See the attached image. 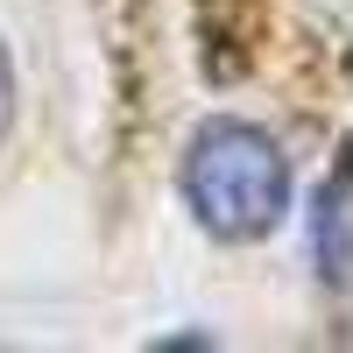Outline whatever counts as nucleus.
Instances as JSON below:
<instances>
[{
  "label": "nucleus",
  "mask_w": 353,
  "mask_h": 353,
  "mask_svg": "<svg viewBox=\"0 0 353 353\" xmlns=\"http://www.w3.org/2000/svg\"><path fill=\"white\" fill-rule=\"evenodd\" d=\"M353 212V163H346V149L332 156V170H325V184H318V198H311V261H318V283H346V269H353V248H346V219Z\"/></svg>",
  "instance_id": "2"
},
{
  "label": "nucleus",
  "mask_w": 353,
  "mask_h": 353,
  "mask_svg": "<svg viewBox=\"0 0 353 353\" xmlns=\"http://www.w3.org/2000/svg\"><path fill=\"white\" fill-rule=\"evenodd\" d=\"M198 28H205V64L219 78L248 71L254 36H261V0H198Z\"/></svg>",
  "instance_id": "3"
},
{
  "label": "nucleus",
  "mask_w": 353,
  "mask_h": 353,
  "mask_svg": "<svg viewBox=\"0 0 353 353\" xmlns=\"http://www.w3.org/2000/svg\"><path fill=\"white\" fill-rule=\"evenodd\" d=\"M14 99H21V85H14V57H8V43H0V141H8V128H14Z\"/></svg>",
  "instance_id": "4"
},
{
  "label": "nucleus",
  "mask_w": 353,
  "mask_h": 353,
  "mask_svg": "<svg viewBox=\"0 0 353 353\" xmlns=\"http://www.w3.org/2000/svg\"><path fill=\"white\" fill-rule=\"evenodd\" d=\"M176 191H184L191 219L212 233V241H269L290 219V156L283 141L248 121V113H212L198 121L184 141V163H176Z\"/></svg>",
  "instance_id": "1"
}]
</instances>
